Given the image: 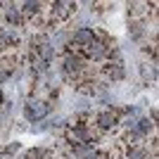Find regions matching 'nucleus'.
<instances>
[{
    "mask_svg": "<svg viewBox=\"0 0 159 159\" xmlns=\"http://www.w3.org/2000/svg\"><path fill=\"white\" fill-rule=\"evenodd\" d=\"M45 114H48V105L45 102H29V105L24 107V116H26L29 121L43 119Z\"/></svg>",
    "mask_w": 159,
    "mask_h": 159,
    "instance_id": "1",
    "label": "nucleus"
},
{
    "mask_svg": "<svg viewBox=\"0 0 159 159\" xmlns=\"http://www.w3.org/2000/svg\"><path fill=\"white\" fill-rule=\"evenodd\" d=\"M74 43L90 45V43H93V31H90V29H81V31H76V33H74Z\"/></svg>",
    "mask_w": 159,
    "mask_h": 159,
    "instance_id": "2",
    "label": "nucleus"
},
{
    "mask_svg": "<svg viewBox=\"0 0 159 159\" xmlns=\"http://www.w3.org/2000/svg\"><path fill=\"white\" fill-rule=\"evenodd\" d=\"M98 124L102 128H109V126H114V124H116V114H112V112H102L98 116Z\"/></svg>",
    "mask_w": 159,
    "mask_h": 159,
    "instance_id": "3",
    "label": "nucleus"
},
{
    "mask_svg": "<svg viewBox=\"0 0 159 159\" xmlns=\"http://www.w3.org/2000/svg\"><path fill=\"white\" fill-rule=\"evenodd\" d=\"M107 50H105V45H102V43H90V45H88V55H90V57H93V60H98V57H102V55H105Z\"/></svg>",
    "mask_w": 159,
    "mask_h": 159,
    "instance_id": "4",
    "label": "nucleus"
},
{
    "mask_svg": "<svg viewBox=\"0 0 159 159\" xmlns=\"http://www.w3.org/2000/svg\"><path fill=\"white\" fill-rule=\"evenodd\" d=\"M79 69H81V60H79V57H66V60H64V71L66 74L79 71Z\"/></svg>",
    "mask_w": 159,
    "mask_h": 159,
    "instance_id": "5",
    "label": "nucleus"
},
{
    "mask_svg": "<svg viewBox=\"0 0 159 159\" xmlns=\"http://www.w3.org/2000/svg\"><path fill=\"white\" fill-rule=\"evenodd\" d=\"M107 74H109L112 79H121V76H124V69H121V64H109Z\"/></svg>",
    "mask_w": 159,
    "mask_h": 159,
    "instance_id": "6",
    "label": "nucleus"
},
{
    "mask_svg": "<svg viewBox=\"0 0 159 159\" xmlns=\"http://www.w3.org/2000/svg\"><path fill=\"white\" fill-rule=\"evenodd\" d=\"M143 33H145V31H143V24H133V26H131V38L138 40V38H143Z\"/></svg>",
    "mask_w": 159,
    "mask_h": 159,
    "instance_id": "7",
    "label": "nucleus"
},
{
    "mask_svg": "<svg viewBox=\"0 0 159 159\" xmlns=\"http://www.w3.org/2000/svg\"><path fill=\"white\" fill-rule=\"evenodd\" d=\"M71 138L74 140H83V143H86V140H88V131H86V128H76V131L71 133Z\"/></svg>",
    "mask_w": 159,
    "mask_h": 159,
    "instance_id": "8",
    "label": "nucleus"
},
{
    "mask_svg": "<svg viewBox=\"0 0 159 159\" xmlns=\"http://www.w3.org/2000/svg\"><path fill=\"white\" fill-rule=\"evenodd\" d=\"M7 21H10V24H19L21 21L19 12H17V10H7Z\"/></svg>",
    "mask_w": 159,
    "mask_h": 159,
    "instance_id": "9",
    "label": "nucleus"
},
{
    "mask_svg": "<svg viewBox=\"0 0 159 159\" xmlns=\"http://www.w3.org/2000/svg\"><path fill=\"white\" fill-rule=\"evenodd\" d=\"M131 159H147L145 150H131Z\"/></svg>",
    "mask_w": 159,
    "mask_h": 159,
    "instance_id": "10",
    "label": "nucleus"
},
{
    "mask_svg": "<svg viewBox=\"0 0 159 159\" xmlns=\"http://www.w3.org/2000/svg\"><path fill=\"white\" fill-rule=\"evenodd\" d=\"M26 159H43V150H31L26 154Z\"/></svg>",
    "mask_w": 159,
    "mask_h": 159,
    "instance_id": "11",
    "label": "nucleus"
}]
</instances>
